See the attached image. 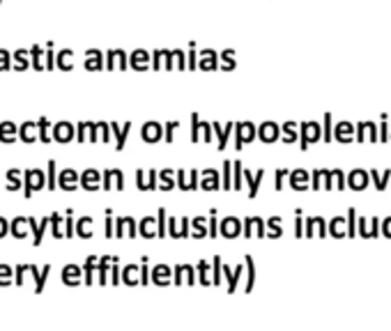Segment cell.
Masks as SVG:
<instances>
[{
	"label": "cell",
	"mask_w": 391,
	"mask_h": 331,
	"mask_svg": "<svg viewBox=\"0 0 391 331\" xmlns=\"http://www.w3.org/2000/svg\"><path fill=\"white\" fill-rule=\"evenodd\" d=\"M46 187V175L42 170H23V196L30 198L35 191H42Z\"/></svg>",
	"instance_id": "1"
},
{
	"label": "cell",
	"mask_w": 391,
	"mask_h": 331,
	"mask_svg": "<svg viewBox=\"0 0 391 331\" xmlns=\"http://www.w3.org/2000/svg\"><path fill=\"white\" fill-rule=\"evenodd\" d=\"M127 67H129V55L122 48H111L109 53H106V69L109 72H113V69H122L125 72Z\"/></svg>",
	"instance_id": "2"
},
{
	"label": "cell",
	"mask_w": 391,
	"mask_h": 331,
	"mask_svg": "<svg viewBox=\"0 0 391 331\" xmlns=\"http://www.w3.org/2000/svg\"><path fill=\"white\" fill-rule=\"evenodd\" d=\"M301 150H306V145L311 143V140H318L320 136H322V129H320V124H315V122H301Z\"/></svg>",
	"instance_id": "3"
},
{
	"label": "cell",
	"mask_w": 391,
	"mask_h": 331,
	"mask_svg": "<svg viewBox=\"0 0 391 331\" xmlns=\"http://www.w3.org/2000/svg\"><path fill=\"white\" fill-rule=\"evenodd\" d=\"M219 67V53L217 51H212V48H205L198 53V69L203 72H214Z\"/></svg>",
	"instance_id": "4"
},
{
	"label": "cell",
	"mask_w": 391,
	"mask_h": 331,
	"mask_svg": "<svg viewBox=\"0 0 391 331\" xmlns=\"http://www.w3.org/2000/svg\"><path fill=\"white\" fill-rule=\"evenodd\" d=\"M237 138H235V147L237 150H242V143H249V140L256 136V126H253V122H240L237 124Z\"/></svg>",
	"instance_id": "5"
},
{
	"label": "cell",
	"mask_w": 391,
	"mask_h": 331,
	"mask_svg": "<svg viewBox=\"0 0 391 331\" xmlns=\"http://www.w3.org/2000/svg\"><path fill=\"white\" fill-rule=\"evenodd\" d=\"M58 187L65 189V191H74L76 187H81V177L76 175V170L67 168L60 173V177H58Z\"/></svg>",
	"instance_id": "6"
},
{
	"label": "cell",
	"mask_w": 391,
	"mask_h": 331,
	"mask_svg": "<svg viewBox=\"0 0 391 331\" xmlns=\"http://www.w3.org/2000/svg\"><path fill=\"white\" fill-rule=\"evenodd\" d=\"M150 58H152V55L147 53V51L136 48V51L129 55V65H131V69H136V72H145V69L150 67Z\"/></svg>",
	"instance_id": "7"
},
{
	"label": "cell",
	"mask_w": 391,
	"mask_h": 331,
	"mask_svg": "<svg viewBox=\"0 0 391 331\" xmlns=\"http://www.w3.org/2000/svg\"><path fill=\"white\" fill-rule=\"evenodd\" d=\"M106 62H104V53L102 51H97V48H90L88 53H85V69L88 72H99L104 69Z\"/></svg>",
	"instance_id": "8"
},
{
	"label": "cell",
	"mask_w": 391,
	"mask_h": 331,
	"mask_svg": "<svg viewBox=\"0 0 391 331\" xmlns=\"http://www.w3.org/2000/svg\"><path fill=\"white\" fill-rule=\"evenodd\" d=\"M74 133H76V129H74L69 122H58V124H53V140H58V143L72 140Z\"/></svg>",
	"instance_id": "9"
},
{
	"label": "cell",
	"mask_w": 391,
	"mask_h": 331,
	"mask_svg": "<svg viewBox=\"0 0 391 331\" xmlns=\"http://www.w3.org/2000/svg\"><path fill=\"white\" fill-rule=\"evenodd\" d=\"M18 138L23 143H32V140H39V126L35 122H23L18 126Z\"/></svg>",
	"instance_id": "10"
},
{
	"label": "cell",
	"mask_w": 391,
	"mask_h": 331,
	"mask_svg": "<svg viewBox=\"0 0 391 331\" xmlns=\"http://www.w3.org/2000/svg\"><path fill=\"white\" fill-rule=\"evenodd\" d=\"M55 67L60 72H72L74 69V51L72 48H62L60 53L55 55Z\"/></svg>",
	"instance_id": "11"
},
{
	"label": "cell",
	"mask_w": 391,
	"mask_h": 331,
	"mask_svg": "<svg viewBox=\"0 0 391 331\" xmlns=\"http://www.w3.org/2000/svg\"><path fill=\"white\" fill-rule=\"evenodd\" d=\"M143 140H147V143H156V140L161 138V133H163V129H161V124L159 122H145L143 124Z\"/></svg>",
	"instance_id": "12"
},
{
	"label": "cell",
	"mask_w": 391,
	"mask_h": 331,
	"mask_svg": "<svg viewBox=\"0 0 391 331\" xmlns=\"http://www.w3.org/2000/svg\"><path fill=\"white\" fill-rule=\"evenodd\" d=\"M48 223H51V217L42 219V223H37L35 219H30V230H32V244H35V246H39V244H42L44 230L48 228Z\"/></svg>",
	"instance_id": "13"
},
{
	"label": "cell",
	"mask_w": 391,
	"mask_h": 331,
	"mask_svg": "<svg viewBox=\"0 0 391 331\" xmlns=\"http://www.w3.org/2000/svg\"><path fill=\"white\" fill-rule=\"evenodd\" d=\"M18 138V126L14 122H0V140L2 143H14Z\"/></svg>",
	"instance_id": "14"
},
{
	"label": "cell",
	"mask_w": 391,
	"mask_h": 331,
	"mask_svg": "<svg viewBox=\"0 0 391 331\" xmlns=\"http://www.w3.org/2000/svg\"><path fill=\"white\" fill-rule=\"evenodd\" d=\"M30 65H32L30 51H25V48H18V51H14V69H16V72H25V69H28Z\"/></svg>",
	"instance_id": "15"
},
{
	"label": "cell",
	"mask_w": 391,
	"mask_h": 331,
	"mask_svg": "<svg viewBox=\"0 0 391 331\" xmlns=\"http://www.w3.org/2000/svg\"><path fill=\"white\" fill-rule=\"evenodd\" d=\"M81 187L88 189V191H97V189L102 187V184H99V173H97V170H85V173L81 175Z\"/></svg>",
	"instance_id": "16"
},
{
	"label": "cell",
	"mask_w": 391,
	"mask_h": 331,
	"mask_svg": "<svg viewBox=\"0 0 391 331\" xmlns=\"http://www.w3.org/2000/svg\"><path fill=\"white\" fill-rule=\"evenodd\" d=\"M25 228H30V219L28 217H18L12 221V225H9V232H12L14 237H18V239H23L25 237Z\"/></svg>",
	"instance_id": "17"
},
{
	"label": "cell",
	"mask_w": 391,
	"mask_h": 331,
	"mask_svg": "<svg viewBox=\"0 0 391 331\" xmlns=\"http://www.w3.org/2000/svg\"><path fill=\"white\" fill-rule=\"evenodd\" d=\"M30 274L35 276V281H37L35 290H37V292H42V290H44V281H46V276L51 274V265H44V267H42V271L37 269L35 265H30Z\"/></svg>",
	"instance_id": "18"
},
{
	"label": "cell",
	"mask_w": 391,
	"mask_h": 331,
	"mask_svg": "<svg viewBox=\"0 0 391 331\" xmlns=\"http://www.w3.org/2000/svg\"><path fill=\"white\" fill-rule=\"evenodd\" d=\"M355 126L350 124V122H338L336 129H334V136H336L338 140H350L352 136H355Z\"/></svg>",
	"instance_id": "19"
},
{
	"label": "cell",
	"mask_w": 391,
	"mask_h": 331,
	"mask_svg": "<svg viewBox=\"0 0 391 331\" xmlns=\"http://www.w3.org/2000/svg\"><path fill=\"white\" fill-rule=\"evenodd\" d=\"M21 170L18 168H12V170H7V182H9V184H7V191H18V189L23 187V182H21Z\"/></svg>",
	"instance_id": "20"
},
{
	"label": "cell",
	"mask_w": 391,
	"mask_h": 331,
	"mask_svg": "<svg viewBox=\"0 0 391 331\" xmlns=\"http://www.w3.org/2000/svg\"><path fill=\"white\" fill-rule=\"evenodd\" d=\"M37 126H39V140H42V143H51V140H53V129H51V122H48L46 117H39Z\"/></svg>",
	"instance_id": "21"
},
{
	"label": "cell",
	"mask_w": 391,
	"mask_h": 331,
	"mask_svg": "<svg viewBox=\"0 0 391 331\" xmlns=\"http://www.w3.org/2000/svg\"><path fill=\"white\" fill-rule=\"evenodd\" d=\"M212 126H214V133L219 136V150H223V147H226V143H228V138H230V133L235 131V129H233L235 124H226V129H221V126L214 122Z\"/></svg>",
	"instance_id": "22"
},
{
	"label": "cell",
	"mask_w": 391,
	"mask_h": 331,
	"mask_svg": "<svg viewBox=\"0 0 391 331\" xmlns=\"http://www.w3.org/2000/svg\"><path fill=\"white\" fill-rule=\"evenodd\" d=\"M278 124H274V122H265V124H260V138L262 140H274L278 136Z\"/></svg>",
	"instance_id": "23"
},
{
	"label": "cell",
	"mask_w": 391,
	"mask_h": 331,
	"mask_svg": "<svg viewBox=\"0 0 391 331\" xmlns=\"http://www.w3.org/2000/svg\"><path fill=\"white\" fill-rule=\"evenodd\" d=\"M44 51L46 48H42V46H32L30 48V60H32V69H37V72H42V69H46L44 67V62H42V58H44Z\"/></svg>",
	"instance_id": "24"
},
{
	"label": "cell",
	"mask_w": 391,
	"mask_h": 331,
	"mask_svg": "<svg viewBox=\"0 0 391 331\" xmlns=\"http://www.w3.org/2000/svg\"><path fill=\"white\" fill-rule=\"evenodd\" d=\"M76 235L83 237V239L92 235V219L90 217H83V219H78L76 221Z\"/></svg>",
	"instance_id": "25"
},
{
	"label": "cell",
	"mask_w": 391,
	"mask_h": 331,
	"mask_svg": "<svg viewBox=\"0 0 391 331\" xmlns=\"http://www.w3.org/2000/svg\"><path fill=\"white\" fill-rule=\"evenodd\" d=\"M111 129H113V133L115 136H118V150H122V147H125V140H127V136H129V129H131V122H127L125 126H118L113 122V124H111Z\"/></svg>",
	"instance_id": "26"
},
{
	"label": "cell",
	"mask_w": 391,
	"mask_h": 331,
	"mask_svg": "<svg viewBox=\"0 0 391 331\" xmlns=\"http://www.w3.org/2000/svg\"><path fill=\"white\" fill-rule=\"evenodd\" d=\"M78 276H81V269H78V267H74V265H69V267H65V269H62V281H65L67 285H76L78 283Z\"/></svg>",
	"instance_id": "27"
},
{
	"label": "cell",
	"mask_w": 391,
	"mask_h": 331,
	"mask_svg": "<svg viewBox=\"0 0 391 331\" xmlns=\"http://www.w3.org/2000/svg\"><path fill=\"white\" fill-rule=\"evenodd\" d=\"M219 60H221V69H226V72L235 69V51H233V48L221 51V53H219Z\"/></svg>",
	"instance_id": "28"
},
{
	"label": "cell",
	"mask_w": 391,
	"mask_h": 331,
	"mask_svg": "<svg viewBox=\"0 0 391 331\" xmlns=\"http://www.w3.org/2000/svg\"><path fill=\"white\" fill-rule=\"evenodd\" d=\"M166 53H168V48H156L154 53H152V69H154V72L163 69V65H166Z\"/></svg>",
	"instance_id": "29"
},
{
	"label": "cell",
	"mask_w": 391,
	"mask_h": 331,
	"mask_svg": "<svg viewBox=\"0 0 391 331\" xmlns=\"http://www.w3.org/2000/svg\"><path fill=\"white\" fill-rule=\"evenodd\" d=\"M55 55H58V53H53V42H48L46 51H44V67H46L48 72L55 69Z\"/></svg>",
	"instance_id": "30"
},
{
	"label": "cell",
	"mask_w": 391,
	"mask_h": 331,
	"mask_svg": "<svg viewBox=\"0 0 391 331\" xmlns=\"http://www.w3.org/2000/svg\"><path fill=\"white\" fill-rule=\"evenodd\" d=\"M14 67V55L5 48H0V72H7V69H12Z\"/></svg>",
	"instance_id": "31"
},
{
	"label": "cell",
	"mask_w": 391,
	"mask_h": 331,
	"mask_svg": "<svg viewBox=\"0 0 391 331\" xmlns=\"http://www.w3.org/2000/svg\"><path fill=\"white\" fill-rule=\"evenodd\" d=\"M203 129H205V122H200V117L193 113L191 115V140H198L200 133H203Z\"/></svg>",
	"instance_id": "32"
},
{
	"label": "cell",
	"mask_w": 391,
	"mask_h": 331,
	"mask_svg": "<svg viewBox=\"0 0 391 331\" xmlns=\"http://www.w3.org/2000/svg\"><path fill=\"white\" fill-rule=\"evenodd\" d=\"M62 223H65V219H62L58 212H55V214H51V228H53V237H58V239L62 237V230H60Z\"/></svg>",
	"instance_id": "33"
},
{
	"label": "cell",
	"mask_w": 391,
	"mask_h": 331,
	"mask_svg": "<svg viewBox=\"0 0 391 331\" xmlns=\"http://www.w3.org/2000/svg\"><path fill=\"white\" fill-rule=\"evenodd\" d=\"M187 69H198V53H196V44H189V55H187Z\"/></svg>",
	"instance_id": "34"
},
{
	"label": "cell",
	"mask_w": 391,
	"mask_h": 331,
	"mask_svg": "<svg viewBox=\"0 0 391 331\" xmlns=\"http://www.w3.org/2000/svg\"><path fill=\"white\" fill-rule=\"evenodd\" d=\"M46 187L55 189L58 187V173H55V161H48V177H46Z\"/></svg>",
	"instance_id": "35"
},
{
	"label": "cell",
	"mask_w": 391,
	"mask_h": 331,
	"mask_svg": "<svg viewBox=\"0 0 391 331\" xmlns=\"http://www.w3.org/2000/svg\"><path fill=\"white\" fill-rule=\"evenodd\" d=\"M283 133H285V136H283V138L288 140H295L297 138V124L295 122H285V124H283Z\"/></svg>",
	"instance_id": "36"
},
{
	"label": "cell",
	"mask_w": 391,
	"mask_h": 331,
	"mask_svg": "<svg viewBox=\"0 0 391 331\" xmlns=\"http://www.w3.org/2000/svg\"><path fill=\"white\" fill-rule=\"evenodd\" d=\"M304 182H306V173H301V170H299V173L290 175V184H292L295 189H304V187H306Z\"/></svg>",
	"instance_id": "37"
},
{
	"label": "cell",
	"mask_w": 391,
	"mask_h": 331,
	"mask_svg": "<svg viewBox=\"0 0 391 331\" xmlns=\"http://www.w3.org/2000/svg\"><path fill=\"white\" fill-rule=\"evenodd\" d=\"M0 285H12V267L0 265Z\"/></svg>",
	"instance_id": "38"
},
{
	"label": "cell",
	"mask_w": 391,
	"mask_h": 331,
	"mask_svg": "<svg viewBox=\"0 0 391 331\" xmlns=\"http://www.w3.org/2000/svg\"><path fill=\"white\" fill-rule=\"evenodd\" d=\"M85 136H90V122H81V124L76 126V138H78V143H83Z\"/></svg>",
	"instance_id": "39"
},
{
	"label": "cell",
	"mask_w": 391,
	"mask_h": 331,
	"mask_svg": "<svg viewBox=\"0 0 391 331\" xmlns=\"http://www.w3.org/2000/svg\"><path fill=\"white\" fill-rule=\"evenodd\" d=\"M366 175L364 173H355V175H350V187H355V189H364L366 184Z\"/></svg>",
	"instance_id": "40"
},
{
	"label": "cell",
	"mask_w": 391,
	"mask_h": 331,
	"mask_svg": "<svg viewBox=\"0 0 391 331\" xmlns=\"http://www.w3.org/2000/svg\"><path fill=\"white\" fill-rule=\"evenodd\" d=\"M30 271V265H18L16 271H14V283L16 285H23V274Z\"/></svg>",
	"instance_id": "41"
},
{
	"label": "cell",
	"mask_w": 391,
	"mask_h": 331,
	"mask_svg": "<svg viewBox=\"0 0 391 331\" xmlns=\"http://www.w3.org/2000/svg\"><path fill=\"white\" fill-rule=\"evenodd\" d=\"M322 138H325V140L334 138V131H331V115L329 113L325 115V129H322Z\"/></svg>",
	"instance_id": "42"
},
{
	"label": "cell",
	"mask_w": 391,
	"mask_h": 331,
	"mask_svg": "<svg viewBox=\"0 0 391 331\" xmlns=\"http://www.w3.org/2000/svg\"><path fill=\"white\" fill-rule=\"evenodd\" d=\"M175 62H177V69H180V72L187 69V60H184V51H182V48H175Z\"/></svg>",
	"instance_id": "43"
},
{
	"label": "cell",
	"mask_w": 391,
	"mask_h": 331,
	"mask_svg": "<svg viewBox=\"0 0 391 331\" xmlns=\"http://www.w3.org/2000/svg\"><path fill=\"white\" fill-rule=\"evenodd\" d=\"M380 140H389V122H387V115H382V122H380Z\"/></svg>",
	"instance_id": "44"
},
{
	"label": "cell",
	"mask_w": 391,
	"mask_h": 331,
	"mask_svg": "<svg viewBox=\"0 0 391 331\" xmlns=\"http://www.w3.org/2000/svg\"><path fill=\"white\" fill-rule=\"evenodd\" d=\"M152 225H154V219H143V223H140V232H143L145 237H152Z\"/></svg>",
	"instance_id": "45"
},
{
	"label": "cell",
	"mask_w": 391,
	"mask_h": 331,
	"mask_svg": "<svg viewBox=\"0 0 391 331\" xmlns=\"http://www.w3.org/2000/svg\"><path fill=\"white\" fill-rule=\"evenodd\" d=\"M97 124H99V133H102L104 143H106V140L111 138V131H113V129H111V124H106V122H97Z\"/></svg>",
	"instance_id": "46"
},
{
	"label": "cell",
	"mask_w": 391,
	"mask_h": 331,
	"mask_svg": "<svg viewBox=\"0 0 391 331\" xmlns=\"http://www.w3.org/2000/svg\"><path fill=\"white\" fill-rule=\"evenodd\" d=\"M175 51H168V53H166V65H163V69H166V72H173L175 69Z\"/></svg>",
	"instance_id": "47"
},
{
	"label": "cell",
	"mask_w": 391,
	"mask_h": 331,
	"mask_svg": "<svg viewBox=\"0 0 391 331\" xmlns=\"http://www.w3.org/2000/svg\"><path fill=\"white\" fill-rule=\"evenodd\" d=\"M180 126V122H168L166 124V129H163V133H166V138L168 140H173V133H175V129Z\"/></svg>",
	"instance_id": "48"
},
{
	"label": "cell",
	"mask_w": 391,
	"mask_h": 331,
	"mask_svg": "<svg viewBox=\"0 0 391 331\" xmlns=\"http://www.w3.org/2000/svg\"><path fill=\"white\" fill-rule=\"evenodd\" d=\"M106 235H113V219H111V210H106Z\"/></svg>",
	"instance_id": "49"
},
{
	"label": "cell",
	"mask_w": 391,
	"mask_h": 331,
	"mask_svg": "<svg viewBox=\"0 0 391 331\" xmlns=\"http://www.w3.org/2000/svg\"><path fill=\"white\" fill-rule=\"evenodd\" d=\"M7 232H9V223H7V219L0 217V237H5Z\"/></svg>",
	"instance_id": "50"
},
{
	"label": "cell",
	"mask_w": 391,
	"mask_h": 331,
	"mask_svg": "<svg viewBox=\"0 0 391 331\" xmlns=\"http://www.w3.org/2000/svg\"><path fill=\"white\" fill-rule=\"evenodd\" d=\"M0 2H2V0H0Z\"/></svg>",
	"instance_id": "51"
}]
</instances>
